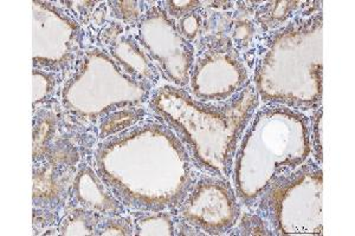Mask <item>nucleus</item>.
<instances>
[{
    "instance_id": "f257e3e1",
    "label": "nucleus",
    "mask_w": 355,
    "mask_h": 236,
    "mask_svg": "<svg viewBox=\"0 0 355 236\" xmlns=\"http://www.w3.org/2000/svg\"><path fill=\"white\" fill-rule=\"evenodd\" d=\"M64 217L60 222L61 235H95L97 226L105 215L67 201Z\"/></svg>"
},
{
    "instance_id": "f03ea898",
    "label": "nucleus",
    "mask_w": 355,
    "mask_h": 236,
    "mask_svg": "<svg viewBox=\"0 0 355 236\" xmlns=\"http://www.w3.org/2000/svg\"><path fill=\"white\" fill-rule=\"evenodd\" d=\"M234 15H232V28H231V40L234 46L239 51H246L251 48L256 36V23L254 12L259 5L252 1H239L236 3Z\"/></svg>"
},
{
    "instance_id": "7ed1b4c3",
    "label": "nucleus",
    "mask_w": 355,
    "mask_h": 236,
    "mask_svg": "<svg viewBox=\"0 0 355 236\" xmlns=\"http://www.w3.org/2000/svg\"><path fill=\"white\" fill-rule=\"evenodd\" d=\"M301 1H270L256 8L254 23L262 31H270L284 24L302 8Z\"/></svg>"
},
{
    "instance_id": "20e7f679",
    "label": "nucleus",
    "mask_w": 355,
    "mask_h": 236,
    "mask_svg": "<svg viewBox=\"0 0 355 236\" xmlns=\"http://www.w3.org/2000/svg\"><path fill=\"white\" fill-rule=\"evenodd\" d=\"M148 112L142 107L120 109L116 111L105 114V116L100 118L101 120L98 128V140H105L125 129L133 128L142 118H146Z\"/></svg>"
},
{
    "instance_id": "39448f33",
    "label": "nucleus",
    "mask_w": 355,
    "mask_h": 236,
    "mask_svg": "<svg viewBox=\"0 0 355 236\" xmlns=\"http://www.w3.org/2000/svg\"><path fill=\"white\" fill-rule=\"evenodd\" d=\"M95 235H134L133 219L122 215H110L97 226Z\"/></svg>"
},
{
    "instance_id": "423d86ee",
    "label": "nucleus",
    "mask_w": 355,
    "mask_h": 236,
    "mask_svg": "<svg viewBox=\"0 0 355 236\" xmlns=\"http://www.w3.org/2000/svg\"><path fill=\"white\" fill-rule=\"evenodd\" d=\"M268 224V221L263 220V217L257 212H245L230 235H272L275 233Z\"/></svg>"
},
{
    "instance_id": "0eeeda50",
    "label": "nucleus",
    "mask_w": 355,
    "mask_h": 236,
    "mask_svg": "<svg viewBox=\"0 0 355 236\" xmlns=\"http://www.w3.org/2000/svg\"><path fill=\"white\" fill-rule=\"evenodd\" d=\"M110 13L125 24H137L144 15L142 3L139 1H110Z\"/></svg>"
},
{
    "instance_id": "6e6552de",
    "label": "nucleus",
    "mask_w": 355,
    "mask_h": 236,
    "mask_svg": "<svg viewBox=\"0 0 355 236\" xmlns=\"http://www.w3.org/2000/svg\"><path fill=\"white\" fill-rule=\"evenodd\" d=\"M178 31L189 43H196L202 31V8L187 13L178 20Z\"/></svg>"
},
{
    "instance_id": "1a4fd4ad",
    "label": "nucleus",
    "mask_w": 355,
    "mask_h": 236,
    "mask_svg": "<svg viewBox=\"0 0 355 236\" xmlns=\"http://www.w3.org/2000/svg\"><path fill=\"white\" fill-rule=\"evenodd\" d=\"M311 138L314 147L315 160L321 165L323 161L322 150V107L316 109L311 123Z\"/></svg>"
},
{
    "instance_id": "9d476101",
    "label": "nucleus",
    "mask_w": 355,
    "mask_h": 236,
    "mask_svg": "<svg viewBox=\"0 0 355 236\" xmlns=\"http://www.w3.org/2000/svg\"><path fill=\"white\" fill-rule=\"evenodd\" d=\"M162 4H165L166 15H170L173 20H179L187 13L202 8V1H164Z\"/></svg>"
}]
</instances>
